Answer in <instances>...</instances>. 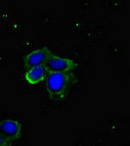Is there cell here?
I'll return each mask as SVG.
<instances>
[{"mask_svg": "<svg viewBox=\"0 0 130 146\" xmlns=\"http://www.w3.org/2000/svg\"><path fill=\"white\" fill-rule=\"evenodd\" d=\"M0 146H9L8 143L6 142V140L4 139L1 135H0Z\"/></svg>", "mask_w": 130, "mask_h": 146, "instance_id": "obj_6", "label": "cell"}, {"mask_svg": "<svg viewBox=\"0 0 130 146\" xmlns=\"http://www.w3.org/2000/svg\"><path fill=\"white\" fill-rule=\"evenodd\" d=\"M76 81L74 72H50L45 80L49 98L54 100H63Z\"/></svg>", "mask_w": 130, "mask_h": 146, "instance_id": "obj_1", "label": "cell"}, {"mask_svg": "<svg viewBox=\"0 0 130 146\" xmlns=\"http://www.w3.org/2000/svg\"><path fill=\"white\" fill-rule=\"evenodd\" d=\"M46 66L50 72H72L77 67V63L72 58L58 56L53 53L47 60Z\"/></svg>", "mask_w": 130, "mask_h": 146, "instance_id": "obj_3", "label": "cell"}, {"mask_svg": "<svg viewBox=\"0 0 130 146\" xmlns=\"http://www.w3.org/2000/svg\"><path fill=\"white\" fill-rule=\"evenodd\" d=\"M49 73H50V70L48 69L46 64H41L25 70L23 78L28 85L35 86V85L45 81Z\"/></svg>", "mask_w": 130, "mask_h": 146, "instance_id": "obj_5", "label": "cell"}, {"mask_svg": "<svg viewBox=\"0 0 130 146\" xmlns=\"http://www.w3.org/2000/svg\"><path fill=\"white\" fill-rule=\"evenodd\" d=\"M0 135L3 136L8 145L13 144L22 136V125L14 119H5L0 121Z\"/></svg>", "mask_w": 130, "mask_h": 146, "instance_id": "obj_2", "label": "cell"}, {"mask_svg": "<svg viewBox=\"0 0 130 146\" xmlns=\"http://www.w3.org/2000/svg\"><path fill=\"white\" fill-rule=\"evenodd\" d=\"M53 54L48 47H42V48L35 49L28 53L23 58V67L27 70L37 65L46 64L47 60H49L50 56Z\"/></svg>", "mask_w": 130, "mask_h": 146, "instance_id": "obj_4", "label": "cell"}]
</instances>
